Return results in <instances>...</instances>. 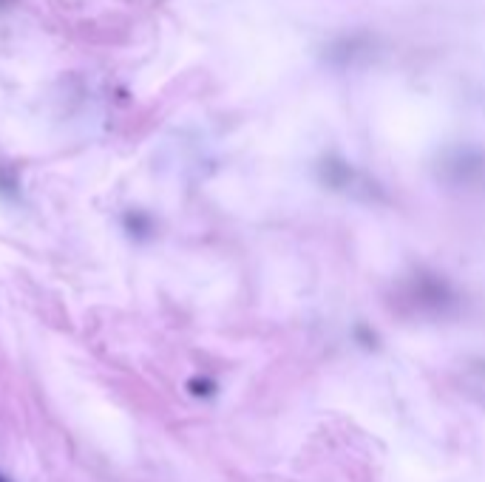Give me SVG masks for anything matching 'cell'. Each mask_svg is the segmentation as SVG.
Masks as SVG:
<instances>
[{"instance_id": "6da1fadb", "label": "cell", "mask_w": 485, "mask_h": 482, "mask_svg": "<svg viewBox=\"0 0 485 482\" xmlns=\"http://www.w3.org/2000/svg\"><path fill=\"white\" fill-rule=\"evenodd\" d=\"M0 482H9V480H6V477H0Z\"/></svg>"}]
</instances>
